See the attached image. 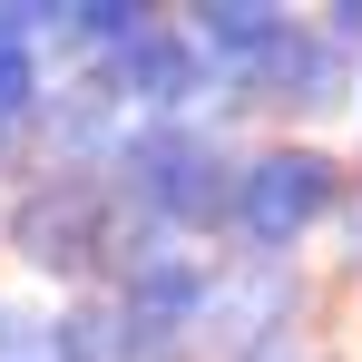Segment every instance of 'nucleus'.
Listing matches in <instances>:
<instances>
[{"label": "nucleus", "mask_w": 362, "mask_h": 362, "mask_svg": "<svg viewBox=\"0 0 362 362\" xmlns=\"http://www.w3.org/2000/svg\"><path fill=\"white\" fill-rule=\"evenodd\" d=\"M127 216H147V235H196V226H226L235 216V167L216 157V137L186 118H147L127 127V147L108 157Z\"/></svg>", "instance_id": "1"}, {"label": "nucleus", "mask_w": 362, "mask_h": 362, "mask_svg": "<svg viewBox=\"0 0 362 362\" xmlns=\"http://www.w3.org/2000/svg\"><path fill=\"white\" fill-rule=\"evenodd\" d=\"M127 206L118 186L98 177V167H40L30 196L10 206V245H20V264H40V274H98V264H118L127 255Z\"/></svg>", "instance_id": "2"}, {"label": "nucleus", "mask_w": 362, "mask_h": 362, "mask_svg": "<svg viewBox=\"0 0 362 362\" xmlns=\"http://www.w3.org/2000/svg\"><path fill=\"white\" fill-rule=\"evenodd\" d=\"M333 206H343V167L323 147H264V157L235 167V216L226 226L255 245V264H284Z\"/></svg>", "instance_id": "3"}, {"label": "nucleus", "mask_w": 362, "mask_h": 362, "mask_svg": "<svg viewBox=\"0 0 362 362\" xmlns=\"http://www.w3.org/2000/svg\"><path fill=\"white\" fill-rule=\"evenodd\" d=\"M206 78L216 69H206V49H196L186 20H147L108 59V88H118V108H137V118H177L186 98H206Z\"/></svg>", "instance_id": "4"}, {"label": "nucleus", "mask_w": 362, "mask_h": 362, "mask_svg": "<svg viewBox=\"0 0 362 362\" xmlns=\"http://www.w3.org/2000/svg\"><path fill=\"white\" fill-rule=\"evenodd\" d=\"M284 313H294V274H284V264L216 274V303H206V323H196V353L206 362H255L264 343H284Z\"/></svg>", "instance_id": "5"}, {"label": "nucleus", "mask_w": 362, "mask_h": 362, "mask_svg": "<svg viewBox=\"0 0 362 362\" xmlns=\"http://www.w3.org/2000/svg\"><path fill=\"white\" fill-rule=\"evenodd\" d=\"M255 108H343L353 98V49L333 40V30H284L274 40V59L255 69V88H245Z\"/></svg>", "instance_id": "6"}, {"label": "nucleus", "mask_w": 362, "mask_h": 362, "mask_svg": "<svg viewBox=\"0 0 362 362\" xmlns=\"http://www.w3.org/2000/svg\"><path fill=\"white\" fill-rule=\"evenodd\" d=\"M186 30H196L206 69L245 98V88H255V69L274 59V40H284L294 20H284V10H264V0H206V10H186Z\"/></svg>", "instance_id": "7"}, {"label": "nucleus", "mask_w": 362, "mask_h": 362, "mask_svg": "<svg viewBox=\"0 0 362 362\" xmlns=\"http://www.w3.org/2000/svg\"><path fill=\"white\" fill-rule=\"evenodd\" d=\"M40 40H49V10H10V0H0V147H10L20 127H40V108H49Z\"/></svg>", "instance_id": "8"}, {"label": "nucleus", "mask_w": 362, "mask_h": 362, "mask_svg": "<svg viewBox=\"0 0 362 362\" xmlns=\"http://www.w3.org/2000/svg\"><path fill=\"white\" fill-rule=\"evenodd\" d=\"M147 20H157V10H137V0H69V10H49V40H59V49H98V59H118Z\"/></svg>", "instance_id": "9"}, {"label": "nucleus", "mask_w": 362, "mask_h": 362, "mask_svg": "<svg viewBox=\"0 0 362 362\" xmlns=\"http://www.w3.org/2000/svg\"><path fill=\"white\" fill-rule=\"evenodd\" d=\"M49 362H127V313L118 303H78L49 323Z\"/></svg>", "instance_id": "10"}, {"label": "nucleus", "mask_w": 362, "mask_h": 362, "mask_svg": "<svg viewBox=\"0 0 362 362\" xmlns=\"http://www.w3.org/2000/svg\"><path fill=\"white\" fill-rule=\"evenodd\" d=\"M323 30H333L343 49H362V0H343V10H323Z\"/></svg>", "instance_id": "11"}, {"label": "nucleus", "mask_w": 362, "mask_h": 362, "mask_svg": "<svg viewBox=\"0 0 362 362\" xmlns=\"http://www.w3.org/2000/svg\"><path fill=\"white\" fill-rule=\"evenodd\" d=\"M255 362H323V353H313L303 333H284V343H264V353H255Z\"/></svg>", "instance_id": "12"}, {"label": "nucleus", "mask_w": 362, "mask_h": 362, "mask_svg": "<svg viewBox=\"0 0 362 362\" xmlns=\"http://www.w3.org/2000/svg\"><path fill=\"white\" fill-rule=\"evenodd\" d=\"M343 235H353V264H362V206H353V216H343Z\"/></svg>", "instance_id": "13"}]
</instances>
